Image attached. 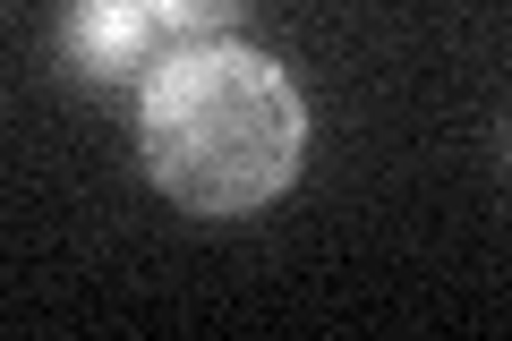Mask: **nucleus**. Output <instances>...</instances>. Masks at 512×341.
Masks as SVG:
<instances>
[{
  "mask_svg": "<svg viewBox=\"0 0 512 341\" xmlns=\"http://www.w3.org/2000/svg\"><path fill=\"white\" fill-rule=\"evenodd\" d=\"M146 9H154V26H163L171 43H222V35L248 26L256 0H146Z\"/></svg>",
  "mask_w": 512,
  "mask_h": 341,
  "instance_id": "obj_3",
  "label": "nucleus"
},
{
  "mask_svg": "<svg viewBox=\"0 0 512 341\" xmlns=\"http://www.w3.org/2000/svg\"><path fill=\"white\" fill-rule=\"evenodd\" d=\"M137 162L180 214L248 222L308 171V94L239 35L180 43L137 86Z\"/></svg>",
  "mask_w": 512,
  "mask_h": 341,
  "instance_id": "obj_1",
  "label": "nucleus"
},
{
  "mask_svg": "<svg viewBox=\"0 0 512 341\" xmlns=\"http://www.w3.org/2000/svg\"><path fill=\"white\" fill-rule=\"evenodd\" d=\"M180 43L154 26L146 0H69L60 9V69L86 94H137Z\"/></svg>",
  "mask_w": 512,
  "mask_h": 341,
  "instance_id": "obj_2",
  "label": "nucleus"
}]
</instances>
